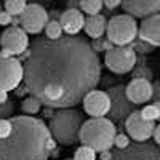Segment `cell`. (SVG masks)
<instances>
[{"label": "cell", "mask_w": 160, "mask_h": 160, "mask_svg": "<svg viewBox=\"0 0 160 160\" xmlns=\"http://www.w3.org/2000/svg\"><path fill=\"white\" fill-rule=\"evenodd\" d=\"M11 19H13V16L10 15L8 11L0 10V26H10L11 24Z\"/></svg>", "instance_id": "cell-27"}, {"label": "cell", "mask_w": 160, "mask_h": 160, "mask_svg": "<svg viewBox=\"0 0 160 160\" xmlns=\"http://www.w3.org/2000/svg\"><path fill=\"white\" fill-rule=\"evenodd\" d=\"M7 101H8V91H5V90H0V106L5 104Z\"/></svg>", "instance_id": "cell-32"}, {"label": "cell", "mask_w": 160, "mask_h": 160, "mask_svg": "<svg viewBox=\"0 0 160 160\" xmlns=\"http://www.w3.org/2000/svg\"><path fill=\"white\" fill-rule=\"evenodd\" d=\"M130 144V136L125 135V133H117L115 138H114V146L117 149H123Z\"/></svg>", "instance_id": "cell-25"}, {"label": "cell", "mask_w": 160, "mask_h": 160, "mask_svg": "<svg viewBox=\"0 0 160 160\" xmlns=\"http://www.w3.org/2000/svg\"><path fill=\"white\" fill-rule=\"evenodd\" d=\"M0 47L10 56H21L29 48V37L19 26H10L0 35Z\"/></svg>", "instance_id": "cell-9"}, {"label": "cell", "mask_w": 160, "mask_h": 160, "mask_svg": "<svg viewBox=\"0 0 160 160\" xmlns=\"http://www.w3.org/2000/svg\"><path fill=\"white\" fill-rule=\"evenodd\" d=\"M11 131V122L7 118H0V139H5Z\"/></svg>", "instance_id": "cell-26"}, {"label": "cell", "mask_w": 160, "mask_h": 160, "mask_svg": "<svg viewBox=\"0 0 160 160\" xmlns=\"http://www.w3.org/2000/svg\"><path fill=\"white\" fill-rule=\"evenodd\" d=\"M83 123V115L74 108L58 109L51 115L48 130L55 141L62 146H74L78 142V130Z\"/></svg>", "instance_id": "cell-4"}, {"label": "cell", "mask_w": 160, "mask_h": 160, "mask_svg": "<svg viewBox=\"0 0 160 160\" xmlns=\"http://www.w3.org/2000/svg\"><path fill=\"white\" fill-rule=\"evenodd\" d=\"M127 15L133 18H146L160 10V0H120Z\"/></svg>", "instance_id": "cell-16"}, {"label": "cell", "mask_w": 160, "mask_h": 160, "mask_svg": "<svg viewBox=\"0 0 160 160\" xmlns=\"http://www.w3.org/2000/svg\"><path fill=\"white\" fill-rule=\"evenodd\" d=\"M138 61L136 50L130 45H122V47H114L104 55V64L111 72L123 75L135 69Z\"/></svg>", "instance_id": "cell-6"}, {"label": "cell", "mask_w": 160, "mask_h": 160, "mask_svg": "<svg viewBox=\"0 0 160 160\" xmlns=\"http://www.w3.org/2000/svg\"><path fill=\"white\" fill-rule=\"evenodd\" d=\"M106 34L108 40L115 47L130 45L138 37V22L136 18L130 15H117L109 19L106 24Z\"/></svg>", "instance_id": "cell-5"}, {"label": "cell", "mask_w": 160, "mask_h": 160, "mask_svg": "<svg viewBox=\"0 0 160 160\" xmlns=\"http://www.w3.org/2000/svg\"><path fill=\"white\" fill-rule=\"evenodd\" d=\"M152 83L149 78H142V77H135L131 82L125 87V95L127 98L135 104H146L152 99Z\"/></svg>", "instance_id": "cell-14"}, {"label": "cell", "mask_w": 160, "mask_h": 160, "mask_svg": "<svg viewBox=\"0 0 160 160\" xmlns=\"http://www.w3.org/2000/svg\"><path fill=\"white\" fill-rule=\"evenodd\" d=\"M117 135V127L111 118L91 117L82 123L78 130V142H82L96 152L111 151L114 138Z\"/></svg>", "instance_id": "cell-3"}, {"label": "cell", "mask_w": 160, "mask_h": 160, "mask_svg": "<svg viewBox=\"0 0 160 160\" xmlns=\"http://www.w3.org/2000/svg\"><path fill=\"white\" fill-rule=\"evenodd\" d=\"M108 96L111 99V108H109V115L112 122L123 123L125 118L135 111V104H133L127 95H125V87L123 85H115L109 88Z\"/></svg>", "instance_id": "cell-8"}, {"label": "cell", "mask_w": 160, "mask_h": 160, "mask_svg": "<svg viewBox=\"0 0 160 160\" xmlns=\"http://www.w3.org/2000/svg\"><path fill=\"white\" fill-rule=\"evenodd\" d=\"M10 122V135L0 139V160H48L51 157L56 141L43 120L15 115Z\"/></svg>", "instance_id": "cell-2"}, {"label": "cell", "mask_w": 160, "mask_h": 160, "mask_svg": "<svg viewBox=\"0 0 160 160\" xmlns=\"http://www.w3.org/2000/svg\"><path fill=\"white\" fill-rule=\"evenodd\" d=\"M112 157V152L111 151H102L101 152V160H109Z\"/></svg>", "instance_id": "cell-33"}, {"label": "cell", "mask_w": 160, "mask_h": 160, "mask_svg": "<svg viewBox=\"0 0 160 160\" xmlns=\"http://www.w3.org/2000/svg\"><path fill=\"white\" fill-rule=\"evenodd\" d=\"M83 109L88 115L91 117H104L108 115L109 108H111V99L108 96V93L102 90H91L82 99Z\"/></svg>", "instance_id": "cell-13"}, {"label": "cell", "mask_w": 160, "mask_h": 160, "mask_svg": "<svg viewBox=\"0 0 160 160\" xmlns=\"http://www.w3.org/2000/svg\"><path fill=\"white\" fill-rule=\"evenodd\" d=\"M139 114H141L142 118L155 122V120L160 118V108L157 104H148V106H144V108L139 111Z\"/></svg>", "instance_id": "cell-23"}, {"label": "cell", "mask_w": 160, "mask_h": 160, "mask_svg": "<svg viewBox=\"0 0 160 160\" xmlns=\"http://www.w3.org/2000/svg\"><path fill=\"white\" fill-rule=\"evenodd\" d=\"M26 5V0H5V11H8L11 16H19Z\"/></svg>", "instance_id": "cell-22"}, {"label": "cell", "mask_w": 160, "mask_h": 160, "mask_svg": "<svg viewBox=\"0 0 160 160\" xmlns=\"http://www.w3.org/2000/svg\"><path fill=\"white\" fill-rule=\"evenodd\" d=\"M21 109L24 114H28V115H35L40 112V109H42V102H40L35 96H28V98H24V101L21 102Z\"/></svg>", "instance_id": "cell-19"}, {"label": "cell", "mask_w": 160, "mask_h": 160, "mask_svg": "<svg viewBox=\"0 0 160 160\" xmlns=\"http://www.w3.org/2000/svg\"><path fill=\"white\" fill-rule=\"evenodd\" d=\"M11 24H13V26H19V18H18V16H13Z\"/></svg>", "instance_id": "cell-35"}, {"label": "cell", "mask_w": 160, "mask_h": 160, "mask_svg": "<svg viewBox=\"0 0 160 160\" xmlns=\"http://www.w3.org/2000/svg\"><path fill=\"white\" fill-rule=\"evenodd\" d=\"M24 78V66L15 56L0 55V90H15Z\"/></svg>", "instance_id": "cell-7"}, {"label": "cell", "mask_w": 160, "mask_h": 160, "mask_svg": "<svg viewBox=\"0 0 160 160\" xmlns=\"http://www.w3.org/2000/svg\"><path fill=\"white\" fill-rule=\"evenodd\" d=\"M83 22H85V18L82 15V11H78L77 8L66 10L59 16V24L62 28V32H66L68 35H77L83 29Z\"/></svg>", "instance_id": "cell-17"}, {"label": "cell", "mask_w": 160, "mask_h": 160, "mask_svg": "<svg viewBox=\"0 0 160 160\" xmlns=\"http://www.w3.org/2000/svg\"><path fill=\"white\" fill-rule=\"evenodd\" d=\"M125 128H127V135L135 139L136 142H144L148 141L154 131V127H155V122L152 120H146L141 117L139 111H133L127 118H125Z\"/></svg>", "instance_id": "cell-12"}, {"label": "cell", "mask_w": 160, "mask_h": 160, "mask_svg": "<svg viewBox=\"0 0 160 160\" xmlns=\"http://www.w3.org/2000/svg\"><path fill=\"white\" fill-rule=\"evenodd\" d=\"M152 138H154V144H160V127L158 125H155L154 127V131H152V135H151Z\"/></svg>", "instance_id": "cell-30"}, {"label": "cell", "mask_w": 160, "mask_h": 160, "mask_svg": "<svg viewBox=\"0 0 160 160\" xmlns=\"http://www.w3.org/2000/svg\"><path fill=\"white\" fill-rule=\"evenodd\" d=\"M133 77H142V78H149V80H151L152 72H151L148 68H139L138 71H135V75H133Z\"/></svg>", "instance_id": "cell-28"}, {"label": "cell", "mask_w": 160, "mask_h": 160, "mask_svg": "<svg viewBox=\"0 0 160 160\" xmlns=\"http://www.w3.org/2000/svg\"><path fill=\"white\" fill-rule=\"evenodd\" d=\"M72 160H96V151H93L91 148L82 144L74 152V158Z\"/></svg>", "instance_id": "cell-24"}, {"label": "cell", "mask_w": 160, "mask_h": 160, "mask_svg": "<svg viewBox=\"0 0 160 160\" xmlns=\"http://www.w3.org/2000/svg\"><path fill=\"white\" fill-rule=\"evenodd\" d=\"M138 35L144 43H148L154 48L160 45V15L158 13L142 18V22L138 26Z\"/></svg>", "instance_id": "cell-15"}, {"label": "cell", "mask_w": 160, "mask_h": 160, "mask_svg": "<svg viewBox=\"0 0 160 160\" xmlns=\"http://www.w3.org/2000/svg\"><path fill=\"white\" fill-rule=\"evenodd\" d=\"M66 160H72V158H66Z\"/></svg>", "instance_id": "cell-36"}, {"label": "cell", "mask_w": 160, "mask_h": 160, "mask_svg": "<svg viewBox=\"0 0 160 160\" xmlns=\"http://www.w3.org/2000/svg\"><path fill=\"white\" fill-rule=\"evenodd\" d=\"M0 10H2V5H0Z\"/></svg>", "instance_id": "cell-37"}, {"label": "cell", "mask_w": 160, "mask_h": 160, "mask_svg": "<svg viewBox=\"0 0 160 160\" xmlns=\"http://www.w3.org/2000/svg\"><path fill=\"white\" fill-rule=\"evenodd\" d=\"M109 160H160V151L157 144L151 142H136L128 144L123 149H117L112 152Z\"/></svg>", "instance_id": "cell-10"}, {"label": "cell", "mask_w": 160, "mask_h": 160, "mask_svg": "<svg viewBox=\"0 0 160 160\" xmlns=\"http://www.w3.org/2000/svg\"><path fill=\"white\" fill-rule=\"evenodd\" d=\"M15 93H16V96H22L24 95V93H29V90H28V87H26V85H18L16 88H15Z\"/></svg>", "instance_id": "cell-31"}, {"label": "cell", "mask_w": 160, "mask_h": 160, "mask_svg": "<svg viewBox=\"0 0 160 160\" xmlns=\"http://www.w3.org/2000/svg\"><path fill=\"white\" fill-rule=\"evenodd\" d=\"M106 24H108V19H106L102 15H91L85 19L83 22V29L87 32L88 37L91 38H101L106 32Z\"/></svg>", "instance_id": "cell-18"}, {"label": "cell", "mask_w": 160, "mask_h": 160, "mask_svg": "<svg viewBox=\"0 0 160 160\" xmlns=\"http://www.w3.org/2000/svg\"><path fill=\"white\" fill-rule=\"evenodd\" d=\"M102 7H106L108 10H114L120 7V0H102Z\"/></svg>", "instance_id": "cell-29"}, {"label": "cell", "mask_w": 160, "mask_h": 160, "mask_svg": "<svg viewBox=\"0 0 160 160\" xmlns=\"http://www.w3.org/2000/svg\"><path fill=\"white\" fill-rule=\"evenodd\" d=\"M45 35L50 40H56V38H59L62 35V28H61V24H59L58 19H51V21L47 22V26H45Z\"/></svg>", "instance_id": "cell-21"}, {"label": "cell", "mask_w": 160, "mask_h": 160, "mask_svg": "<svg viewBox=\"0 0 160 160\" xmlns=\"http://www.w3.org/2000/svg\"><path fill=\"white\" fill-rule=\"evenodd\" d=\"M53 114H55V112H53V108H48V106H45V109H43V115H45V117H51Z\"/></svg>", "instance_id": "cell-34"}, {"label": "cell", "mask_w": 160, "mask_h": 160, "mask_svg": "<svg viewBox=\"0 0 160 160\" xmlns=\"http://www.w3.org/2000/svg\"><path fill=\"white\" fill-rule=\"evenodd\" d=\"M22 80L31 95L48 108H75L101 82L99 56L77 35L37 38L28 51Z\"/></svg>", "instance_id": "cell-1"}, {"label": "cell", "mask_w": 160, "mask_h": 160, "mask_svg": "<svg viewBox=\"0 0 160 160\" xmlns=\"http://www.w3.org/2000/svg\"><path fill=\"white\" fill-rule=\"evenodd\" d=\"M80 8L87 13L88 16L98 15L102 10V0H80Z\"/></svg>", "instance_id": "cell-20"}, {"label": "cell", "mask_w": 160, "mask_h": 160, "mask_svg": "<svg viewBox=\"0 0 160 160\" xmlns=\"http://www.w3.org/2000/svg\"><path fill=\"white\" fill-rule=\"evenodd\" d=\"M18 18H19L21 28L28 34H40L45 29L47 22L50 21L48 13L45 11V8L42 5H38V3L26 5L24 11Z\"/></svg>", "instance_id": "cell-11"}]
</instances>
